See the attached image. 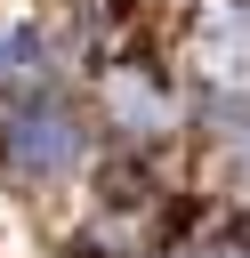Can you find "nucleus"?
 I'll use <instances>...</instances> for the list:
<instances>
[{
    "instance_id": "f257e3e1",
    "label": "nucleus",
    "mask_w": 250,
    "mask_h": 258,
    "mask_svg": "<svg viewBox=\"0 0 250 258\" xmlns=\"http://www.w3.org/2000/svg\"><path fill=\"white\" fill-rule=\"evenodd\" d=\"M97 121H105L113 145H129V153H161V145L177 137L185 105H177V89H169V73H161L153 56L121 48V56L97 64Z\"/></svg>"
},
{
    "instance_id": "f03ea898",
    "label": "nucleus",
    "mask_w": 250,
    "mask_h": 258,
    "mask_svg": "<svg viewBox=\"0 0 250 258\" xmlns=\"http://www.w3.org/2000/svg\"><path fill=\"white\" fill-rule=\"evenodd\" d=\"M185 64L202 89H250V0H202L185 24Z\"/></svg>"
},
{
    "instance_id": "7ed1b4c3",
    "label": "nucleus",
    "mask_w": 250,
    "mask_h": 258,
    "mask_svg": "<svg viewBox=\"0 0 250 258\" xmlns=\"http://www.w3.org/2000/svg\"><path fill=\"white\" fill-rule=\"evenodd\" d=\"M73 73H81L73 48H65L48 24L0 16V97H48V89H65Z\"/></svg>"
},
{
    "instance_id": "20e7f679",
    "label": "nucleus",
    "mask_w": 250,
    "mask_h": 258,
    "mask_svg": "<svg viewBox=\"0 0 250 258\" xmlns=\"http://www.w3.org/2000/svg\"><path fill=\"white\" fill-rule=\"evenodd\" d=\"M194 129H202V145L250 185V89H194Z\"/></svg>"
}]
</instances>
